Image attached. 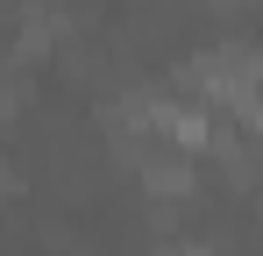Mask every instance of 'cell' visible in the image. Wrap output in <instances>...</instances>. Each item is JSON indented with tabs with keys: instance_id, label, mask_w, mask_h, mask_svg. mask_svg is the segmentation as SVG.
I'll return each mask as SVG.
<instances>
[{
	"instance_id": "1",
	"label": "cell",
	"mask_w": 263,
	"mask_h": 256,
	"mask_svg": "<svg viewBox=\"0 0 263 256\" xmlns=\"http://www.w3.org/2000/svg\"><path fill=\"white\" fill-rule=\"evenodd\" d=\"M164 150V142H157ZM142 178H149V192H164V199H178V192H192V171H185V157L178 150H164V157H149L142 164Z\"/></svg>"
}]
</instances>
